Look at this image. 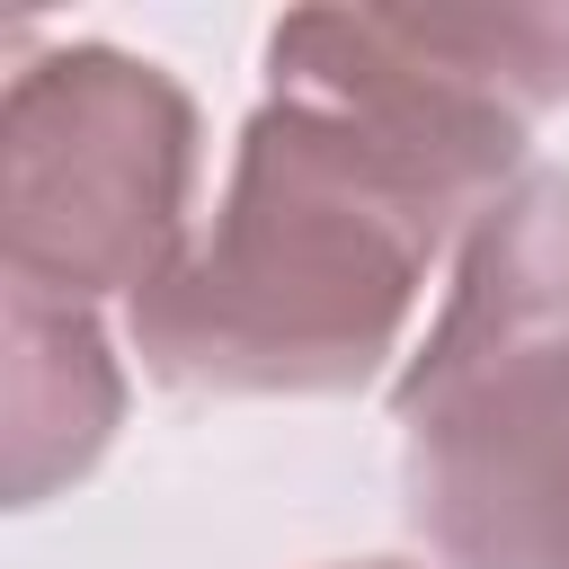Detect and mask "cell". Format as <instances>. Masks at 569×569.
Instances as JSON below:
<instances>
[{"mask_svg": "<svg viewBox=\"0 0 569 569\" xmlns=\"http://www.w3.org/2000/svg\"><path fill=\"white\" fill-rule=\"evenodd\" d=\"M391 427L436 569H569V169L533 160L471 213Z\"/></svg>", "mask_w": 569, "mask_h": 569, "instance_id": "cell-2", "label": "cell"}, {"mask_svg": "<svg viewBox=\"0 0 569 569\" xmlns=\"http://www.w3.org/2000/svg\"><path fill=\"white\" fill-rule=\"evenodd\" d=\"M258 80L533 151V124L569 107V9H293L267 27Z\"/></svg>", "mask_w": 569, "mask_h": 569, "instance_id": "cell-4", "label": "cell"}, {"mask_svg": "<svg viewBox=\"0 0 569 569\" xmlns=\"http://www.w3.org/2000/svg\"><path fill=\"white\" fill-rule=\"evenodd\" d=\"M525 169L373 98L258 80L196 240L124 302V347L204 400H347L409 365L453 240Z\"/></svg>", "mask_w": 569, "mask_h": 569, "instance_id": "cell-1", "label": "cell"}, {"mask_svg": "<svg viewBox=\"0 0 569 569\" xmlns=\"http://www.w3.org/2000/svg\"><path fill=\"white\" fill-rule=\"evenodd\" d=\"M204 222V124L169 62L107 36H9L0 267L27 293L124 311Z\"/></svg>", "mask_w": 569, "mask_h": 569, "instance_id": "cell-3", "label": "cell"}, {"mask_svg": "<svg viewBox=\"0 0 569 569\" xmlns=\"http://www.w3.org/2000/svg\"><path fill=\"white\" fill-rule=\"evenodd\" d=\"M0 400H9V507H44L98 471L124 427V338L89 302L9 284L0 302Z\"/></svg>", "mask_w": 569, "mask_h": 569, "instance_id": "cell-5", "label": "cell"}, {"mask_svg": "<svg viewBox=\"0 0 569 569\" xmlns=\"http://www.w3.org/2000/svg\"><path fill=\"white\" fill-rule=\"evenodd\" d=\"M320 569H418V560H320Z\"/></svg>", "mask_w": 569, "mask_h": 569, "instance_id": "cell-6", "label": "cell"}]
</instances>
